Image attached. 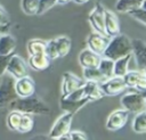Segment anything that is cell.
Instances as JSON below:
<instances>
[{
    "label": "cell",
    "mask_w": 146,
    "mask_h": 140,
    "mask_svg": "<svg viewBox=\"0 0 146 140\" xmlns=\"http://www.w3.org/2000/svg\"><path fill=\"white\" fill-rule=\"evenodd\" d=\"M10 109L18 110L21 113H27L31 115H47L50 113V107L40 98L29 96L24 98H16L13 100L9 106Z\"/></svg>",
    "instance_id": "1"
},
{
    "label": "cell",
    "mask_w": 146,
    "mask_h": 140,
    "mask_svg": "<svg viewBox=\"0 0 146 140\" xmlns=\"http://www.w3.org/2000/svg\"><path fill=\"white\" fill-rule=\"evenodd\" d=\"M128 53H131V40L125 34H116L110 38V41L102 56L116 60Z\"/></svg>",
    "instance_id": "2"
},
{
    "label": "cell",
    "mask_w": 146,
    "mask_h": 140,
    "mask_svg": "<svg viewBox=\"0 0 146 140\" xmlns=\"http://www.w3.org/2000/svg\"><path fill=\"white\" fill-rule=\"evenodd\" d=\"M122 108L127 109L129 113H140L146 109V93L145 91L133 90L125 93L121 98Z\"/></svg>",
    "instance_id": "3"
},
{
    "label": "cell",
    "mask_w": 146,
    "mask_h": 140,
    "mask_svg": "<svg viewBox=\"0 0 146 140\" xmlns=\"http://www.w3.org/2000/svg\"><path fill=\"white\" fill-rule=\"evenodd\" d=\"M14 80L9 76L3 74L1 76L0 82V109L9 106V104L17 98V94L14 89Z\"/></svg>",
    "instance_id": "4"
},
{
    "label": "cell",
    "mask_w": 146,
    "mask_h": 140,
    "mask_svg": "<svg viewBox=\"0 0 146 140\" xmlns=\"http://www.w3.org/2000/svg\"><path fill=\"white\" fill-rule=\"evenodd\" d=\"M72 121H73V114L64 112V114L60 115L57 118V121L54 123L52 127L50 129L49 138L58 140L62 135H64L65 133L70 132L71 125H72Z\"/></svg>",
    "instance_id": "5"
},
{
    "label": "cell",
    "mask_w": 146,
    "mask_h": 140,
    "mask_svg": "<svg viewBox=\"0 0 146 140\" xmlns=\"http://www.w3.org/2000/svg\"><path fill=\"white\" fill-rule=\"evenodd\" d=\"M146 71H128L122 77L127 88H131L138 91L146 90Z\"/></svg>",
    "instance_id": "6"
},
{
    "label": "cell",
    "mask_w": 146,
    "mask_h": 140,
    "mask_svg": "<svg viewBox=\"0 0 146 140\" xmlns=\"http://www.w3.org/2000/svg\"><path fill=\"white\" fill-rule=\"evenodd\" d=\"M104 96H116L127 89L122 76H112L99 83Z\"/></svg>",
    "instance_id": "7"
},
{
    "label": "cell",
    "mask_w": 146,
    "mask_h": 140,
    "mask_svg": "<svg viewBox=\"0 0 146 140\" xmlns=\"http://www.w3.org/2000/svg\"><path fill=\"white\" fill-rule=\"evenodd\" d=\"M129 115H130V113L124 108L113 110L106 120V124H105L106 129L110 131H117V130L122 129L127 124Z\"/></svg>",
    "instance_id": "8"
},
{
    "label": "cell",
    "mask_w": 146,
    "mask_h": 140,
    "mask_svg": "<svg viewBox=\"0 0 146 140\" xmlns=\"http://www.w3.org/2000/svg\"><path fill=\"white\" fill-rule=\"evenodd\" d=\"M131 56L136 60L137 69L146 71V43L144 40H131Z\"/></svg>",
    "instance_id": "9"
},
{
    "label": "cell",
    "mask_w": 146,
    "mask_h": 140,
    "mask_svg": "<svg viewBox=\"0 0 146 140\" xmlns=\"http://www.w3.org/2000/svg\"><path fill=\"white\" fill-rule=\"evenodd\" d=\"M7 73L15 79H19L27 75V65L25 60L21 56L13 53L8 61Z\"/></svg>",
    "instance_id": "10"
},
{
    "label": "cell",
    "mask_w": 146,
    "mask_h": 140,
    "mask_svg": "<svg viewBox=\"0 0 146 140\" xmlns=\"http://www.w3.org/2000/svg\"><path fill=\"white\" fill-rule=\"evenodd\" d=\"M14 89L18 98H24L34 94L35 92V82L29 75L16 79L14 82Z\"/></svg>",
    "instance_id": "11"
},
{
    "label": "cell",
    "mask_w": 146,
    "mask_h": 140,
    "mask_svg": "<svg viewBox=\"0 0 146 140\" xmlns=\"http://www.w3.org/2000/svg\"><path fill=\"white\" fill-rule=\"evenodd\" d=\"M110 41V36L106 34H100L97 32L90 33L88 39H87V46L88 49H90L91 51H94L97 55H103L107 43Z\"/></svg>",
    "instance_id": "12"
},
{
    "label": "cell",
    "mask_w": 146,
    "mask_h": 140,
    "mask_svg": "<svg viewBox=\"0 0 146 140\" xmlns=\"http://www.w3.org/2000/svg\"><path fill=\"white\" fill-rule=\"evenodd\" d=\"M104 10L105 8L100 5L97 3L94 9L90 11L89 14V23L91 25V27L94 28L95 32L100 33V34H105V28H104Z\"/></svg>",
    "instance_id": "13"
},
{
    "label": "cell",
    "mask_w": 146,
    "mask_h": 140,
    "mask_svg": "<svg viewBox=\"0 0 146 140\" xmlns=\"http://www.w3.org/2000/svg\"><path fill=\"white\" fill-rule=\"evenodd\" d=\"M84 84V80L74 75L71 72H66L63 74V82H62V96L70 93L71 91L81 88Z\"/></svg>",
    "instance_id": "14"
},
{
    "label": "cell",
    "mask_w": 146,
    "mask_h": 140,
    "mask_svg": "<svg viewBox=\"0 0 146 140\" xmlns=\"http://www.w3.org/2000/svg\"><path fill=\"white\" fill-rule=\"evenodd\" d=\"M104 28H105V34L111 36H114L120 33V23L116 17V15L108 10H104Z\"/></svg>",
    "instance_id": "15"
},
{
    "label": "cell",
    "mask_w": 146,
    "mask_h": 140,
    "mask_svg": "<svg viewBox=\"0 0 146 140\" xmlns=\"http://www.w3.org/2000/svg\"><path fill=\"white\" fill-rule=\"evenodd\" d=\"M102 56L95 53L90 49H83L79 55V63L83 68H90V67H97L100 61Z\"/></svg>",
    "instance_id": "16"
},
{
    "label": "cell",
    "mask_w": 146,
    "mask_h": 140,
    "mask_svg": "<svg viewBox=\"0 0 146 140\" xmlns=\"http://www.w3.org/2000/svg\"><path fill=\"white\" fill-rule=\"evenodd\" d=\"M84 90V96L89 101L99 100L104 97V93L100 89V85L98 82L94 81H84V84L82 85Z\"/></svg>",
    "instance_id": "17"
},
{
    "label": "cell",
    "mask_w": 146,
    "mask_h": 140,
    "mask_svg": "<svg viewBox=\"0 0 146 140\" xmlns=\"http://www.w3.org/2000/svg\"><path fill=\"white\" fill-rule=\"evenodd\" d=\"M50 59L46 53H38V55H30L29 57V66L38 72L44 71L50 66Z\"/></svg>",
    "instance_id": "18"
},
{
    "label": "cell",
    "mask_w": 146,
    "mask_h": 140,
    "mask_svg": "<svg viewBox=\"0 0 146 140\" xmlns=\"http://www.w3.org/2000/svg\"><path fill=\"white\" fill-rule=\"evenodd\" d=\"M88 102H89V100L87 98H83L81 100H67V99L62 97L59 100V106L65 113H71L74 115Z\"/></svg>",
    "instance_id": "19"
},
{
    "label": "cell",
    "mask_w": 146,
    "mask_h": 140,
    "mask_svg": "<svg viewBox=\"0 0 146 140\" xmlns=\"http://www.w3.org/2000/svg\"><path fill=\"white\" fill-rule=\"evenodd\" d=\"M16 49V40L8 33L0 35V55H11Z\"/></svg>",
    "instance_id": "20"
},
{
    "label": "cell",
    "mask_w": 146,
    "mask_h": 140,
    "mask_svg": "<svg viewBox=\"0 0 146 140\" xmlns=\"http://www.w3.org/2000/svg\"><path fill=\"white\" fill-rule=\"evenodd\" d=\"M131 58H132L131 53H128V55L114 60L113 75L114 76H123L129 71V64H130Z\"/></svg>",
    "instance_id": "21"
},
{
    "label": "cell",
    "mask_w": 146,
    "mask_h": 140,
    "mask_svg": "<svg viewBox=\"0 0 146 140\" xmlns=\"http://www.w3.org/2000/svg\"><path fill=\"white\" fill-rule=\"evenodd\" d=\"M145 1L146 0H117L115 3V9L119 13H127L135 7L144 6Z\"/></svg>",
    "instance_id": "22"
},
{
    "label": "cell",
    "mask_w": 146,
    "mask_h": 140,
    "mask_svg": "<svg viewBox=\"0 0 146 140\" xmlns=\"http://www.w3.org/2000/svg\"><path fill=\"white\" fill-rule=\"evenodd\" d=\"M55 41H56V44H57L59 57L67 56L68 52H70V50H71V46H72L71 39L68 36H66V35H62V36L56 38Z\"/></svg>",
    "instance_id": "23"
},
{
    "label": "cell",
    "mask_w": 146,
    "mask_h": 140,
    "mask_svg": "<svg viewBox=\"0 0 146 140\" xmlns=\"http://www.w3.org/2000/svg\"><path fill=\"white\" fill-rule=\"evenodd\" d=\"M132 130L138 134H144L146 132V113H137L132 121Z\"/></svg>",
    "instance_id": "24"
},
{
    "label": "cell",
    "mask_w": 146,
    "mask_h": 140,
    "mask_svg": "<svg viewBox=\"0 0 146 140\" xmlns=\"http://www.w3.org/2000/svg\"><path fill=\"white\" fill-rule=\"evenodd\" d=\"M47 41H43L41 39H32L27 42V52L29 55H38V53H44Z\"/></svg>",
    "instance_id": "25"
},
{
    "label": "cell",
    "mask_w": 146,
    "mask_h": 140,
    "mask_svg": "<svg viewBox=\"0 0 146 140\" xmlns=\"http://www.w3.org/2000/svg\"><path fill=\"white\" fill-rule=\"evenodd\" d=\"M97 68L99 69V72L105 76V79L112 77L113 75V69H114V60L108 59V58H100V61L97 66Z\"/></svg>",
    "instance_id": "26"
},
{
    "label": "cell",
    "mask_w": 146,
    "mask_h": 140,
    "mask_svg": "<svg viewBox=\"0 0 146 140\" xmlns=\"http://www.w3.org/2000/svg\"><path fill=\"white\" fill-rule=\"evenodd\" d=\"M33 126H34L33 116L31 114H27V113H22V116H21V121H19V125H18L17 131L21 132V133H27V132L32 131Z\"/></svg>",
    "instance_id": "27"
},
{
    "label": "cell",
    "mask_w": 146,
    "mask_h": 140,
    "mask_svg": "<svg viewBox=\"0 0 146 140\" xmlns=\"http://www.w3.org/2000/svg\"><path fill=\"white\" fill-rule=\"evenodd\" d=\"M83 79L84 81H94L102 83L105 81V76L99 72L97 67H90V68H83Z\"/></svg>",
    "instance_id": "28"
},
{
    "label": "cell",
    "mask_w": 146,
    "mask_h": 140,
    "mask_svg": "<svg viewBox=\"0 0 146 140\" xmlns=\"http://www.w3.org/2000/svg\"><path fill=\"white\" fill-rule=\"evenodd\" d=\"M39 7V0H21V8L24 14L33 16L36 15Z\"/></svg>",
    "instance_id": "29"
},
{
    "label": "cell",
    "mask_w": 146,
    "mask_h": 140,
    "mask_svg": "<svg viewBox=\"0 0 146 140\" xmlns=\"http://www.w3.org/2000/svg\"><path fill=\"white\" fill-rule=\"evenodd\" d=\"M135 20L139 22L141 25H146V10H145V5L144 6H138L135 7L130 10L127 11Z\"/></svg>",
    "instance_id": "30"
},
{
    "label": "cell",
    "mask_w": 146,
    "mask_h": 140,
    "mask_svg": "<svg viewBox=\"0 0 146 140\" xmlns=\"http://www.w3.org/2000/svg\"><path fill=\"white\" fill-rule=\"evenodd\" d=\"M21 116H22L21 112L11 109V112L7 116V126H8V129H10L11 131H17L18 125H19V121H21Z\"/></svg>",
    "instance_id": "31"
},
{
    "label": "cell",
    "mask_w": 146,
    "mask_h": 140,
    "mask_svg": "<svg viewBox=\"0 0 146 140\" xmlns=\"http://www.w3.org/2000/svg\"><path fill=\"white\" fill-rule=\"evenodd\" d=\"M44 53L48 56V58L50 60H55V59L59 58V53H58V49H57V44H56L55 39H51V40L47 41Z\"/></svg>",
    "instance_id": "32"
},
{
    "label": "cell",
    "mask_w": 146,
    "mask_h": 140,
    "mask_svg": "<svg viewBox=\"0 0 146 140\" xmlns=\"http://www.w3.org/2000/svg\"><path fill=\"white\" fill-rule=\"evenodd\" d=\"M56 5V0H39V7L36 15H42Z\"/></svg>",
    "instance_id": "33"
},
{
    "label": "cell",
    "mask_w": 146,
    "mask_h": 140,
    "mask_svg": "<svg viewBox=\"0 0 146 140\" xmlns=\"http://www.w3.org/2000/svg\"><path fill=\"white\" fill-rule=\"evenodd\" d=\"M11 55H0V76L7 73V66Z\"/></svg>",
    "instance_id": "34"
},
{
    "label": "cell",
    "mask_w": 146,
    "mask_h": 140,
    "mask_svg": "<svg viewBox=\"0 0 146 140\" xmlns=\"http://www.w3.org/2000/svg\"><path fill=\"white\" fill-rule=\"evenodd\" d=\"M68 135H70V140H87L88 139L87 134L79 130H74V131L70 130Z\"/></svg>",
    "instance_id": "35"
},
{
    "label": "cell",
    "mask_w": 146,
    "mask_h": 140,
    "mask_svg": "<svg viewBox=\"0 0 146 140\" xmlns=\"http://www.w3.org/2000/svg\"><path fill=\"white\" fill-rule=\"evenodd\" d=\"M0 25H8L10 26V17L6 9L0 5Z\"/></svg>",
    "instance_id": "36"
},
{
    "label": "cell",
    "mask_w": 146,
    "mask_h": 140,
    "mask_svg": "<svg viewBox=\"0 0 146 140\" xmlns=\"http://www.w3.org/2000/svg\"><path fill=\"white\" fill-rule=\"evenodd\" d=\"M70 1H72V0H56V3H59V5H66V3H68Z\"/></svg>",
    "instance_id": "37"
},
{
    "label": "cell",
    "mask_w": 146,
    "mask_h": 140,
    "mask_svg": "<svg viewBox=\"0 0 146 140\" xmlns=\"http://www.w3.org/2000/svg\"><path fill=\"white\" fill-rule=\"evenodd\" d=\"M75 3H78V5H82V3H87L89 0H73Z\"/></svg>",
    "instance_id": "38"
},
{
    "label": "cell",
    "mask_w": 146,
    "mask_h": 140,
    "mask_svg": "<svg viewBox=\"0 0 146 140\" xmlns=\"http://www.w3.org/2000/svg\"><path fill=\"white\" fill-rule=\"evenodd\" d=\"M0 82H1V76H0Z\"/></svg>",
    "instance_id": "39"
}]
</instances>
